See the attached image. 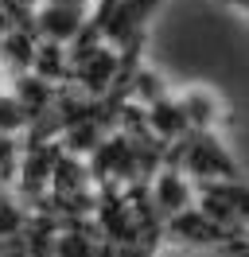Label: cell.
<instances>
[{"label": "cell", "mask_w": 249, "mask_h": 257, "mask_svg": "<svg viewBox=\"0 0 249 257\" xmlns=\"http://www.w3.org/2000/svg\"><path fill=\"white\" fill-rule=\"evenodd\" d=\"M175 101H179V109H183L191 128H214L218 133V125L226 121V101L214 90H206V86H187V90L175 94Z\"/></svg>", "instance_id": "4"}, {"label": "cell", "mask_w": 249, "mask_h": 257, "mask_svg": "<svg viewBox=\"0 0 249 257\" xmlns=\"http://www.w3.org/2000/svg\"><path fill=\"white\" fill-rule=\"evenodd\" d=\"M31 125H35V113H31L12 90H0V133L20 137V133H28Z\"/></svg>", "instance_id": "5"}, {"label": "cell", "mask_w": 249, "mask_h": 257, "mask_svg": "<svg viewBox=\"0 0 249 257\" xmlns=\"http://www.w3.org/2000/svg\"><path fill=\"white\" fill-rule=\"evenodd\" d=\"M222 4H230L233 12H241V16L249 20V0H222Z\"/></svg>", "instance_id": "8"}, {"label": "cell", "mask_w": 249, "mask_h": 257, "mask_svg": "<svg viewBox=\"0 0 249 257\" xmlns=\"http://www.w3.org/2000/svg\"><path fill=\"white\" fill-rule=\"evenodd\" d=\"M20 156H24V145H20V137H12V133H0V176L8 179V183L16 179Z\"/></svg>", "instance_id": "7"}, {"label": "cell", "mask_w": 249, "mask_h": 257, "mask_svg": "<svg viewBox=\"0 0 249 257\" xmlns=\"http://www.w3.org/2000/svg\"><path fill=\"white\" fill-rule=\"evenodd\" d=\"M148 199H152V207L160 210V218L168 222L171 214L195 207L199 187H195V179L187 176L175 160H168V152H164V164H160L152 172V179H148Z\"/></svg>", "instance_id": "2"}, {"label": "cell", "mask_w": 249, "mask_h": 257, "mask_svg": "<svg viewBox=\"0 0 249 257\" xmlns=\"http://www.w3.org/2000/svg\"><path fill=\"white\" fill-rule=\"evenodd\" d=\"M51 4H82V8H93V0H51Z\"/></svg>", "instance_id": "9"}, {"label": "cell", "mask_w": 249, "mask_h": 257, "mask_svg": "<svg viewBox=\"0 0 249 257\" xmlns=\"http://www.w3.org/2000/svg\"><path fill=\"white\" fill-rule=\"evenodd\" d=\"M206 214L222 218L226 226H241L249 230V183L241 179H210L199 183V199H195Z\"/></svg>", "instance_id": "3"}, {"label": "cell", "mask_w": 249, "mask_h": 257, "mask_svg": "<svg viewBox=\"0 0 249 257\" xmlns=\"http://www.w3.org/2000/svg\"><path fill=\"white\" fill-rule=\"evenodd\" d=\"M28 226H31V214H28V207L20 203V195L4 191L0 195V241L28 234Z\"/></svg>", "instance_id": "6"}, {"label": "cell", "mask_w": 249, "mask_h": 257, "mask_svg": "<svg viewBox=\"0 0 249 257\" xmlns=\"http://www.w3.org/2000/svg\"><path fill=\"white\" fill-rule=\"evenodd\" d=\"M168 160H175L187 176L199 183L210 179H241V168L230 156V148L218 141L214 128H191L187 137H179L175 145H168Z\"/></svg>", "instance_id": "1"}, {"label": "cell", "mask_w": 249, "mask_h": 257, "mask_svg": "<svg viewBox=\"0 0 249 257\" xmlns=\"http://www.w3.org/2000/svg\"><path fill=\"white\" fill-rule=\"evenodd\" d=\"M4 191H8V179H4V176H0V195H4Z\"/></svg>", "instance_id": "10"}]
</instances>
